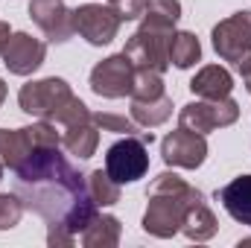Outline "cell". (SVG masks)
<instances>
[{
  "label": "cell",
  "instance_id": "1",
  "mask_svg": "<svg viewBox=\"0 0 251 248\" xmlns=\"http://www.w3.org/2000/svg\"><path fill=\"white\" fill-rule=\"evenodd\" d=\"M15 175V193L24 207L47 222V246H73L76 234L100 213V204L88 193V175L64 158L59 146L32 152Z\"/></svg>",
  "mask_w": 251,
  "mask_h": 248
},
{
  "label": "cell",
  "instance_id": "2",
  "mask_svg": "<svg viewBox=\"0 0 251 248\" xmlns=\"http://www.w3.org/2000/svg\"><path fill=\"white\" fill-rule=\"evenodd\" d=\"M146 198H149V204H146V213H143V231L158 237V240L176 237L184 225V216L190 213V207L204 201L201 190L187 184L176 173H161L149 184Z\"/></svg>",
  "mask_w": 251,
  "mask_h": 248
},
{
  "label": "cell",
  "instance_id": "3",
  "mask_svg": "<svg viewBox=\"0 0 251 248\" xmlns=\"http://www.w3.org/2000/svg\"><path fill=\"white\" fill-rule=\"evenodd\" d=\"M18 105L24 114L50 120L59 125H73L82 120H91V108L70 91V85L59 76H47L38 82H26L18 91Z\"/></svg>",
  "mask_w": 251,
  "mask_h": 248
},
{
  "label": "cell",
  "instance_id": "4",
  "mask_svg": "<svg viewBox=\"0 0 251 248\" xmlns=\"http://www.w3.org/2000/svg\"><path fill=\"white\" fill-rule=\"evenodd\" d=\"M47 146H62V134L56 131V123L50 120L24 125V128H0V164L12 173L32 152L47 149Z\"/></svg>",
  "mask_w": 251,
  "mask_h": 248
},
{
  "label": "cell",
  "instance_id": "5",
  "mask_svg": "<svg viewBox=\"0 0 251 248\" xmlns=\"http://www.w3.org/2000/svg\"><path fill=\"white\" fill-rule=\"evenodd\" d=\"M140 134H123L105 152V173L117 184H131V181L143 178L149 170V143Z\"/></svg>",
  "mask_w": 251,
  "mask_h": 248
},
{
  "label": "cell",
  "instance_id": "6",
  "mask_svg": "<svg viewBox=\"0 0 251 248\" xmlns=\"http://www.w3.org/2000/svg\"><path fill=\"white\" fill-rule=\"evenodd\" d=\"M237 120H240V105L231 97H225V99H196V102H187L178 111V125L190 128V131H199V134H210L216 128L234 125Z\"/></svg>",
  "mask_w": 251,
  "mask_h": 248
},
{
  "label": "cell",
  "instance_id": "7",
  "mask_svg": "<svg viewBox=\"0 0 251 248\" xmlns=\"http://www.w3.org/2000/svg\"><path fill=\"white\" fill-rule=\"evenodd\" d=\"M134 64L128 62L126 53H117V56H108L102 62L94 64L91 70V91L97 97H105V99H123V97H131V88H134Z\"/></svg>",
  "mask_w": 251,
  "mask_h": 248
},
{
  "label": "cell",
  "instance_id": "8",
  "mask_svg": "<svg viewBox=\"0 0 251 248\" xmlns=\"http://www.w3.org/2000/svg\"><path fill=\"white\" fill-rule=\"evenodd\" d=\"M213 50L222 62L240 64L251 56V12L243 9L213 26Z\"/></svg>",
  "mask_w": 251,
  "mask_h": 248
},
{
  "label": "cell",
  "instance_id": "9",
  "mask_svg": "<svg viewBox=\"0 0 251 248\" xmlns=\"http://www.w3.org/2000/svg\"><path fill=\"white\" fill-rule=\"evenodd\" d=\"M120 15L102 3H82L73 9V29L94 47H105L120 32Z\"/></svg>",
  "mask_w": 251,
  "mask_h": 248
},
{
  "label": "cell",
  "instance_id": "10",
  "mask_svg": "<svg viewBox=\"0 0 251 248\" xmlns=\"http://www.w3.org/2000/svg\"><path fill=\"white\" fill-rule=\"evenodd\" d=\"M161 155L170 167H181V170H196L204 164L207 158V140L199 131L190 128H176L161 140Z\"/></svg>",
  "mask_w": 251,
  "mask_h": 248
},
{
  "label": "cell",
  "instance_id": "11",
  "mask_svg": "<svg viewBox=\"0 0 251 248\" xmlns=\"http://www.w3.org/2000/svg\"><path fill=\"white\" fill-rule=\"evenodd\" d=\"M29 18L38 24V29L47 35L50 44H67L73 38V9L64 6V0H32Z\"/></svg>",
  "mask_w": 251,
  "mask_h": 248
},
{
  "label": "cell",
  "instance_id": "12",
  "mask_svg": "<svg viewBox=\"0 0 251 248\" xmlns=\"http://www.w3.org/2000/svg\"><path fill=\"white\" fill-rule=\"evenodd\" d=\"M47 59V44L32 38L29 32H12L6 50H3V64L15 76H29L35 73Z\"/></svg>",
  "mask_w": 251,
  "mask_h": 248
},
{
  "label": "cell",
  "instance_id": "13",
  "mask_svg": "<svg viewBox=\"0 0 251 248\" xmlns=\"http://www.w3.org/2000/svg\"><path fill=\"white\" fill-rule=\"evenodd\" d=\"M190 91L199 99H225L234 91V76L222 64H207L190 79Z\"/></svg>",
  "mask_w": 251,
  "mask_h": 248
},
{
  "label": "cell",
  "instance_id": "14",
  "mask_svg": "<svg viewBox=\"0 0 251 248\" xmlns=\"http://www.w3.org/2000/svg\"><path fill=\"white\" fill-rule=\"evenodd\" d=\"M216 198L222 201V207L228 210L231 219H237L240 225L251 228V175L234 178L231 184H225L216 193Z\"/></svg>",
  "mask_w": 251,
  "mask_h": 248
},
{
  "label": "cell",
  "instance_id": "15",
  "mask_svg": "<svg viewBox=\"0 0 251 248\" xmlns=\"http://www.w3.org/2000/svg\"><path fill=\"white\" fill-rule=\"evenodd\" d=\"M62 146L73 155V158H79V161L94 158V152H97V146H100V125L94 123V114H91V120L64 125Z\"/></svg>",
  "mask_w": 251,
  "mask_h": 248
},
{
  "label": "cell",
  "instance_id": "16",
  "mask_svg": "<svg viewBox=\"0 0 251 248\" xmlns=\"http://www.w3.org/2000/svg\"><path fill=\"white\" fill-rule=\"evenodd\" d=\"M120 234H123V225L117 216L111 213H97L88 228L82 231V246L85 248H114L120 246Z\"/></svg>",
  "mask_w": 251,
  "mask_h": 248
},
{
  "label": "cell",
  "instance_id": "17",
  "mask_svg": "<svg viewBox=\"0 0 251 248\" xmlns=\"http://www.w3.org/2000/svg\"><path fill=\"white\" fill-rule=\"evenodd\" d=\"M170 117H173V99L167 94L158 99H131V120L143 128H155Z\"/></svg>",
  "mask_w": 251,
  "mask_h": 248
},
{
  "label": "cell",
  "instance_id": "18",
  "mask_svg": "<svg viewBox=\"0 0 251 248\" xmlns=\"http://www.w3.org/2000/svg\"><path fill=\"white\" fill-rule=\"evenodd\" d=\"M216 231H219V222H216L213 210L207 207V201H199L196 207H190V213L184 216V225H181V234H184L187 240L204 243V240H210Z\"/></svg>",
  "mask_w": 251,
  "mask_h": 248
},
{
  "label": "cell",
  "instance_id": "19",
  "mask_svg": "<svg viewBox=\"0 0 251 248\" xmlns=\"http://www.w3.org/2000/svg\"><path fill=\"white\" fill-rule=\"evenodd\" d=\"M201 59V44L193 32H173L170 38V64L178 70H187Z\"/></svg>",
  "mask_w": 251,
  "mask_h": 248
},
{
  "label": "cell",
  "instance_id": "20",
  "mask_svg": "<svg viewBox=\"0 0 251 248\" xmlns=\"http://www.w3.org/2000/svg\"><path fill=\"white\" fill-rule=\"evenodd\" d=\"M88 193L100 207H111L120 201V184L105 173V170H94L88 173Z\"/></svg>",
  "mask_w": 251,
  "mask_h": 248
},
{
  "label": "cell",
  "instance_id": "21",
  "mask_svg": "<svg viewBox=\"0 0 251 248\" xmlns=\"http://www.w3.org/2000/svg\"><path fill=\"white\" fill-rule=\"evenodd\" d=\"M158 97H164V73H158V70H137L134 73L131 99H158Z\"/></svg>",
  "mask_w": 251,
  "mask_h": 248
},
{
  "label": "cell",
  "instance_id": "22",
  "mask_svg": "<svg viewBox=\"0 0 251 248\" xmlns=\"http://www.w3.org/2000/svg\"><path fill=\"white\" fill-rule=\"evenodd\" d=\"M24 201L18 198V193H0V231H9L21 222L24 216Z\"/></svg>",
  "mask_w": 251,
  "mask_h": 248
},
{
  "label": "cell",
  "instance_id": "23",
  "mask_svg": "<svg viewBox=\"0 0 251 248\" xmlns=\"http://www.w3.org/2000/svg\"><path fill=\"white\" fill-rule=\"evenodd\" d=\"M94 123L100 125V131H114V134H140L137 131V123L128 120V117H120V114H94Z\"/></svg>",
  "mask_w": 251,
  "mask_h": 248
},
{
  "label": "cell",
  "instance_id": "24",
  "mask_svg": "<svg viewBox=\"0 0 251 248\" xmlns=\"http://www.w3.org/2000/svg\"><path fill=\"white\" fill-rule=\"evenodd\" d=\"M108 6L120 15V21H137V18H143L149 0H108Z\"/></svg>",
  "mask_w": 251,
  "mask_h": 248
},
{
  "label": "cell",
  "instance_id": "25",
  "mask_svg": "<svg viewBox=\"0 0 251 248\" xmlns=\"http://www.w3.org/2000/svg\"><path fill=\"white\" fill-rule=\"evenodd\" d=\"M237 70H240V76H243V85L249 88V94H251V56L237 64Z\"/></svg>",
  "mask_w": 251,
  "mask_h": 248
},
{
  "label": "cell",
  "instance_id": "26",
  "mask_svg": "<svg viewBox=\"0 0 251 248\" xmlns=\"http://www.w3.org/2000/svg\"><path fill=\"white\" fill-rule=\"evenodd\" d=\"M9 38H12V29H9V24H6V21H0V56H3V50H6V44H9Z\"/></svg>",
  "mask_w": 251,
  "mask_h": 248
},
{
  "label": "cell",
  "instance_id": "27",
  "mask_svg": "<svg viewBox=\"0 0 251 248\" xmlns=\"http://www.w3.org/2000/svg\"><path fill=\"white\" fill-rule=\"evenodd\" d=\"M3 99H6V85H3V79H0V105H3Z\"/></svg>",
  "mask_w": 251,
  "mask_h": 248
},
{
  "label": "cell",
  "instance_id": "28",
  "mask_svg": "<svg viewBox=\"0 0 251 248\" xmlns=\"http://www.w3.org/2000/svg\"><path fill=\"white\" fill-rule=\"evenodd\" d=\"M240 246H251V237H246V240H240Z\"/></svg>",
  "mask_w": 251,
  "mask_h": 248
},
{
  "label": "cell",
  "instance_id": "29",
  "mask_svg": "<svg viewBox=\"0 0 251 248\" xmlns=\"http://www.w3.org/2000/svg\"><path fill=\"white\" fill-rule=\"evenodd\" d=\"M0 181H3V164H0Z\"/></svg>",
  "mask_w": 251,
  "mask_h": 248
}]
</instances>
